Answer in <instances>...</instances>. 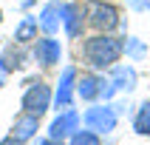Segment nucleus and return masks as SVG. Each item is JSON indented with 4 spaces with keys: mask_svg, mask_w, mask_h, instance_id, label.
<instances>
[{
    "mask_svg": "<svg viewBox=\"0 0 150 145\" xmlns=\"http://www.w3.org/2000/svg\"><path fill=\"white\" fill-rule=\"evenodd\" d=\"M125 54L130 60H142L147 54V46H144L139 37H125Z\"/></svg>",
    "mask_w": 150,
    "mask_h": 145,
    "instance_id": "nucleus-17",
    "label": "nucleus"
},
{
    "mask_svg": "<svg viewBox=\"0 0 150 145\" xmlns=\"http://www.w3.org/2000/svg\"><path fill=\"white\" fill-rule=\"evenodd\" d=\"M125 54V37H116L113 31H96L82 40V57L93 71H108Z\"/></svg>",
    "mask_w": 150,
    "mask_h": 145,
    "instance_id": "nucleus-1",
    "label": "nucleus"
},
{
    "mask_svg": "<svg viewBox=\"0 0 150 145\" xmlns=\"http://www.w3.org/2000/svg\"><path fill=\"white\" fill-rule=\"evenodd\" d=\"M31 57L40 63L42 68H51L57 66L59 57H62V46H59V40H54V37H37L34 40V49H31Z\"/></svg>",
    "mask_w": 150,
    "mask_h": 145,
    "instance_id": "nucleus-7",
    "label": "nucleus"
},
{
    "mask_svg": "<svg viewBox=\"0 0 150 145\" xmlns=\"http://www.w3.org/2000/svg\"><path fill=\"white\" fill-rule=\"evenodd\" d=\"M85 23L91 26L93 31H113L119 29V9L113 3H105V0H91L88 6H85Z\"/></svg>",
    "mask_w": 150,
    "mask_h": 145,
    "instance_id": "nucleus-2",
    "label": "nucleus"
},
{
    "mask_svg": "<svg viewBox=\"0 0 150 145\" xmlns=\"http://www.w3.org/2000/svg\"><path fill=\"white\" fill-rule=\"evenodd\" d=\"M108 71H110V77L102 83V97H105V102H110L119 91L130 94L136 88V80H139V77H136V68L133 66H119V63H116V66L108 68Z\"/></svg>",
    "mask_w": 150,
    "mask_h": 145,
    "instance_id": "nucleus-3",
    "label": "nucleus"
},
{
    "mask_svg": "<svg viewBox=\"0 0 150 145\" xmlns=\"http://www.w3.org/2000/svg\"><path fill=\"white\" fill-rule=\"evenodd\" d=\"M3 77H6V71H3V68H0V88H3Z\"/></svg>",
    "mask_w": 150,
    "mask_h": 145,
    "instance_id": "nucleus-21",
    "label": "nucleus"
},
{
    "mask_svg": "<svg viewBox=\"0 0 150 145\" xmlns=\"http://www.w3.org/2000/svg\"><path fill=\"white\" fill-rule=\"evenodd\" d=\"M102 83L105 77L96 74V71H85L82 77H76V97L82 102H93L102 97Z\"/></svg>",
    "mask_w": 150,
    "mask_h": 145,
    "instance_id": "nucleus-11",
    "label": "nucleus"
},
{
    "mask_svg": "<svg viewBox=\"0 0 150 145\" xmlns=\"http://www.w3.org/2000/svg\"><path fill=\"white\" fill-rule=\"evenodd\" d=\"M37 145H65L62 139H54V136H45V139H37Z\"/></svg>",
    "mask_w": 150,
    "mask_h": 145,
    "instance_id": "nucleus-19",
    "label": "nucleus"
},
{
    "mask_svg": "<svg viewBox=\"0 0 150 145\" xmlns=\"http://www.w3.org/2000/svg\"><path fill=\"white\" fill-rule=\"evenodd\" d=\"M0 20H3V9H0Z\"/></svg>",
    "mask_w": 150,
    "mask_h": 145,
    "instance_id": "nucleus-22",
    "label": "nucleus"
},
{
    "mask_svg": "<svg viewBox=\"0 0 150 145\" xmlns=\"http://www.w3.org/2000/svg\"><path fill=\"white\" fill-rule=\"evenodd\" d=\"M82 122L88 131H93V134H110L113 128H116L119 117H116V111H113V105H91V108L82 114Z\"/></svg>",
    "mask_w": 150,
    "mask_h": 145,
    "instance_id": "nucleus-5",
    "label": "nucleus"
},
{
    "mask_svg": "<svg viewBox=\"0 0 150 145\" xmlns=\"http://www.w3.org/2000/svg\"><path fill=\"white\" fill-rule=\"evenodd\" d=\"M25 66H28V51H25V46L23 43H8L6 49H3V54H0V68L6 74H11V71H23Z\"/></svg>",
    "mask_w": 150,
    "mask_h": 145,
    "instance_id": "nucleus-10",
    "label": "nucleus"
},
{
    "mask_svg": "<svg viewBox=\"0 0 150 145\" xmlns=\"http://www.w3.org/2000/svg\"><path fill=\"white\" fill-rule=\"evenodd\" d=\"M37 26H40L48 37H54V34L59 31V26H62V3H57V0L45 3L40 17H37Z\"/></svg>",
    "mask_w": 150,
    "mask_h": 145,
    "instance_id": "nucleus-13",
    "label": "nucleus"
},
{
    "mask_svg": "<svg viewBox=\"0 0 150 145\" xmlns=\"http://www.w3.org/2000/svg\"><path fill=\"white\" fill-rule=\"evenodd\" d=\"M37 131H40V117H37V114H28V111L17 114L14 122H11V136H17L20 142L34 139V136H37Z\"/></svg>",
    "mask_w": 150,
    "mask_h": 145,
    "instance_id": "nucleus-12",
    "label": "nucleus"
},
{
    "mask_svg": "<svg viewBox=\"0 0 150 145\" xmlns=\"http://www.w3.org/2000/svg\"><path fill=\"white\" fill-rule=\"evenodd\" d=\"M85 9L79 3H62V29L71 40H79L85 31Z\"/></svg>",
    "mask_w": 150,
    "mask_h": 145,
    "instance_id": "nucleus-8",
    "label": "nucleus"
},
{
    "mask_svg": "<svg viewBox=\"0 0 150 145\" xmlns=\"http://www.w3.org/2000/svg\"><path fill=\"white\" fill-rule=\"evenodd\" d=\"M37 17H31V14H25L20 23H17V29H14V43H34L37 40Z\"/></svg>",
    "mask_w": 150,
    "mask_h": 145,
    "instance_id": "nucleus-14",
    "label": "nucleus"
},
{
    "mask_svg": "<svg viewBox=\"0 0 150 145\" xmlns=\"http://www.w3.org/2000/svg\"><path fill=\"white\" fill-rule=\"evenodd\" d=\"M68 145H102L99 134H93V131H88V128H79V131H74V134L68 136Z\"/></svg>",
    "mask_w": 150,
    "mask_h": 145,
    "instance_id": "nucleus-16",
    "label": "nucleus"
},
{
    "mask_svg": "<svg viewBox=\"0 0 150 145\" xmlns=\"http://www.w3.org/2000/svg\"><path fill=\"white\" fill-rule=\"evenodd\" d=\"M127 3H130L133 9H147L150 6V0H127Z\"/></svg>",
    "mask_w": 150,
    "mask_h": 145,
    "instance_id": "nucleus-20",
    "label": "nucleus"
},
{
    "mask_svg": "<svg viewBox=\"0 0 150 145\" xmlns=\"http://www.w3.org/2000/svg\"><path fill=\"white\" fill-rule=\"evenodd\" d=\"M74 94H76V68L65 66L62 74H59V83H57V91H54V102H51V105H57V111L71 108Z\"/></svg>",
    "mask_w": 150,
    "mask_h": 145,
    "instance_id": "nucleus-6",
    "label": "nucleus"
},
{
    "mask_svg": "<svg viewBox=\"0 0 150 145\" xmlns=\"http://www.w3.org/2000/svg\"><path fill=\"white\" fill-rule=\"evenodd\" d=\"M74 131H79V111H74V108L59 111V117H54V122L48 125V136L62 139V142H65Z\"/></svg>",
    "mask_w": 150,
    "mask_h": 145,
    "instance_id": "nucleus-9",
    "label": "nucleus"
},
{
    "mask_svg": "<svg viewBox=\"0 0 150 145\" xmlns=\"http://www.w3.org/2000/svg\"><path fill=\"white\" fill-rule=\"evenodd\" d=\"M0 145H25V142H20V139H17V136H3V139H0Z\"/></svg>",
    "mask_w": 150,
    "mask_h": 145,
    "instance_id": "nucleus-18",
    "label": "nucleus"
},
{
    "mask_svg": "<svg viewBox=\"0 0 150 145\" xmlns=\"http://www.w3.org/2000/svg\"><path fill=\"white\" fill-rule=\"evenodd\" d=\"M51 102H54L51 88L42 83V80H31L28 88H25V94H23V100H20V105H23V111H28V114L42 117V114L51 108Z\"/></svg>",
    "mask_w": 150,
    "mask_h": 145,
    "instance_id": "nucleus-4",
    "label": "nucleus"
},
{
    "mask_svg": "<svg viewBox=\"0 0 150 145\" xmlns=\"http://www.w3.org/2000/svg\"><path fill=\"white\" fill-rule=\"evenodd\" d=\"M133 131L139 136H150V100H144L139 108H136L133 117Z\"/></svg>",
    "mask_w": 150,
    "mask_h": 145,
    "instance_id": "nucleus-15",
    "label": "nucleus"
}]
</instances>
